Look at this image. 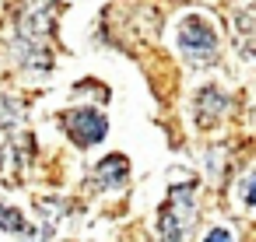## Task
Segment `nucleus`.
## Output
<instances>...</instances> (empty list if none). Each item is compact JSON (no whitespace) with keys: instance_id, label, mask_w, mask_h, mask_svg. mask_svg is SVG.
I'll use <instances>...</instances> for the list:
<instances>
[{"instance_id":"nucleus-9","label":"nucleus","mask_w":256,"mask_h":242,"mask_svg":"<svg viewBox=\"0 0 256 242\" xmlns=\"http://www.w3.org/2000/svg\"><path fill=\"white\" fill-rule=\"evenodd\" d=\"M207 242H235V235L228 228H214V232H207Z\"/></svg>"},{"instance_id":"nucleus-1","label":"nucleus","mask_w":256,"mask_h":242,"mask_svg":"<svg viewBox=\"0 0 256 242\" xmlns=\"http://www.w3.org/2000/svg\"><path fill=\"white\" fill-rule=\"evenodd\" d=\"M50 39H53V8L50 0H42V4L22 11L18 18V60L32 70H50L53 67Z\"/></svg>"},{"instance_id":"nucleus-6","label":"nucleus","mask_w":256,"mask_h":242,"mask_svg":"<svg viewBox=\"0 0 256 242\" xmlns=\"http://www.w3.org/2000/svg\"><path fill=\"white\" fill-rule=\"evenodd\" d=\"M126 179H130V162H126L123 154H109V158H102L98 168H95L98 190H120Z\"/></svg>"},{"instance_id":"nucleus-5","label":"nucleus","mask_w":256,"mask_h":242,"mask_svg":"<svg viewBox=\"0 0 256 242\" xmlns=\"http://www.w3.org/2000/svg\"><path fill=\"white\" fill-rule=\"evenodd\" d=\"M228 95L221 92V88H204L196 98H193V120H196V126L200 130H210V126H218L221 123V116L228 112Z\"/></svg>"},{"instance_id":"nucleus-8","label":"nucleus","mask_w":256,"mask_h":242,"mask_svg":"<svg viewBox=\"0 0 256 242\" xmlns=\"http://www.w3.org/2000/svg\"><path fill=\"white\" fill-rule=\"evenodd\" d=\"M18 123H22V106L14 98H8V95H0V134L14 130Z\"/></svg>"},{"instance_id":"nucleus-4","label":"nucleus","mask_w":256,"mask_h":242,"mask_svg":"<svg viewBox=\"0 0 256 242\" xmlns=\"http://www.w3.org/2000/svg\"><path fill=\"white\" fill-rule=\"evenodd\" d=\"M60 120H64V130L70 134V140L78 148H92V144H98L109 134V120L98 109H70Z\"/></svg>"},{"instance_id":"nucleus-7","label":"nucleus","mask_w":256,"mask_h":242,"mask_svg":"<svg viewBox=\"0 0 256 242\" xmlns=\"http://www.w3.org/2000/svg\"><path fill=\"white\" fill-rule=\"evenodd\" d=\"M0 228L11 232V235H22V238H32V235H36V228L25 221V214H22L18 207L4 204V200H0Z\"/></svg>"},{"instance_id":"nucleus-10","label":"nucleus","mask_w":256,"mask_h":242,"mask_svg":"<svg viewBox=\"0 0 256 242\" xmlns=\"http://www.w3.org/2000/svg\"><path fill=\"white\" fill-rule=\"evenodd\" d=\"M246 204L249 207H256V176L249 179V186H246Z\"/></svg>"},{"instance_id":"nucleus-2","label":"nucleus","mask_w":256,"mask_h":242,"mask_svg":"<svg viewBox=\"0 0 256 242\" xmlns=\"http://www.w3.org/2000/svg\"><path fill=\"white\" fill-rule=\"evenodd\" d=\"M193 190H196V179L172 182V190H168V196H165V204H162V214H158L162 242H182L186 232L193 228V221H196Z\"/></svg>"},{"instance_id":"nucleus-3","label":"nucleus","mask_w":256,"mask_h":242,"mask_svg":"<svg viewBox=\"0 0 256 242\" xmlns=\"http://www.w3.org/2000/svg\"><path fill=\"white\" fill-rule=\"evenodd\" d=\"M179 46L193 64H210L218 56V32L200 14H190L179 25Z\"/></svg>"}]
</instances>
